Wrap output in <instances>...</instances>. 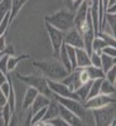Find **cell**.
<instances>
[{
  "instance_id": "cell-35",
  "label": "cell",
  "mask_w": 116,
  "mask_h": 126,
  "mask_svg": "<svg viewBox=\"0 0 116 126\" xmlns=\"http://www.w3.org/2000/svg\"><path fill=\"white\" fill-rule=\"evenodd\" d=\"M8 54H3L0 57V71L8 75Z\"/></svg>"
},
{
  "instance_id": "cell-28",
  "label": "cell",
  "mask_w": 116,
  "mask_h": 126,
  "mask_svg": "<svg viewBox=\"0 0 116 126\" xmlns=\"http://www.w3.org/2000/svg\"><path fill=\"white\" fill-rule=\"evenodd\" d=\"M12 116H13V112L10 111L9 105L5 103L4 106H3V109H1V117H3V120H4V126L10 125V120H12Z\"/></svg>"
},
{
  "instance_id": "cell-46",
  "label": "cell",
  "mask_w": 116,
  "mask_h": 126,
  "mask_svg": "<svg viewBox=\"0 0 116 126\" xmlns=\"http://www.w3.org/2000/svg\"><path fill=\"white\" fill-rule=\"evenodd\" d=\"M73 1H75V0H73Z\"/></svg>"
},
{
  "instance_id": "cell-2",
  "label": "cell",
  "mask_w": 116,
  "mask_h": 126,
  "mask_svg": "<svg viewBox=\"0 0 116 126\" xmlns=\"http://www.w3.org/2000/svg\"><path fill=\"white\" fill-rule=\"evenodd\" d=\"M73 18H75V14H73L72 10H66V9H61L58 12H54L53 14L46 15L44 20L46 23L50 24L52 27H54L62 32H67L73 27Z\"/></svg>"
},
{
  "instance_id": "cell-18",
  "label": "cell",
  "mask_w": 116,
  "mask_h": 126,
  "mask_svg": "<svg viewBox=\"0 0 116 126\" xmlns=\"http://www.w3.org/2000/svg\"><path fill=\"white\" fill-rule=\"evenodd\" d=\"M28 0H12V9H10V23L18 16L20 10L27 4Z\"/></svg>"
},
{
  "instance_id": "cell-33",
  "label": "cell",
  "mask_w": 116,
  "mask_h": 126,
  "mask_svg": "<svg viewBox=\"0 0 116 126\" xmlns=\"http://www.w3.org/2000/svg\"><path fill=\"white\" fill-rule=\"evenodd\" d=\"M43 125H52V126H68L67 122L63 120L61 116H56L53 119H50L46 122H43Z\"/></svg>"
},
{
  "instance_id": "cell-25",
  "label": "cell",
  "mask_w": 116,
  "mask_h": 126,
  "mask_svg": "<svg viewBox=\"0 0 116 126\" xmlns=\"http://www.w3.org/2000/svg\"><path fill=\"white\" fill-rule=\"evenodd\" d=\"M101 82H102V78H97V79H92L91 81V86H90V91H88V96L87 98H91L93 96L100 93V87H101ZM86 98V100H87ZM85 100V101H86Z\"/></svg>"
},
{
  "instance_id": "cell-29",
  "label": "cell",
  "mask_w": 116,
  "mask_h": 126,
  "mask_svg": "<svg viewBox=\"0 0 116 126\" xmlns=\"http://www.w3.org/2000/svg\"><path fill=\"white\" fill-rule=\"evenodd\" d=\"M107 44L105 43V42L100 38V37H95L93 38V40H92V46H91V49H92V52H97V53H101V49L103 48V47H106Z\"/></svg>"
},
{
  "instance_id": "cell-31",
  "label": "cell",
  "mask_w": 116,
  "mask_h": 126,
  "mask_svg": "<svg viewBox=\"0 0 116 126\" xmlns=\"http://www.w3.org/2000/svg\"><path fill=\"white\" fill-rule=\"evenodd\" d=\"M9 105V109L13 113H15V92H14V88L13 86L10 87V91H9V94H8V102Z\"/></svg>"
},
{
  "instance_id": "cell-38",
  "label": "cell",
  "mask_w": 116,
  "mask_h": 126,
  "mask_svg": "<svg viewBox=\"0 0 116 126\" xmlns=\"http://www.w3.org/2000/svg\"><path fill=\"white\" fill-rule=\"evenodd\" d=\"M4 53H5V54H8V56H14V54H15L14 46H13V44L6 46V47H5V49H4Z\"/></svg>"
},
{
  "instance_id": "cell-30",
  "label": "cell",
  "mask_w": 116,
  "mask_h": 126,
  "mask_svg": "<svg viewBox=\"0 0 116 126\" xmlns=\"http://www.w3.org/2000/svg\"><path fill=\"white\" fill-rule=\"evenodd\" d=\"M67 54H68L69 63H71V71H73L75 68H77V63H76V48H73L71 46H67Z\"/></svg>"
},
{
  "instance_id": "cell-3",
  "label": "cell",
  "mask_w": 116,
  "mask_h": 126,
  "mask_svg": "<svg viewBox=\"0 0 116 126\" xmlns=\"http://www.w3.org/2000/svg\"><path fill=\"white\" fill-rule=\"evenodd\" d=\"M17 77L19 78V81H22L23 83H25V85L35 88L39 93L44 94V96H47L49 98H53V93H52L50 88L48 87V83H47V78L46 77L35 76V75L23 76V75H20V73H17Z\"/></svg>"
},
{
  "instance_id": "cell-24",
  "label": "cell",
  "mask_w": 116,
  "mask_h": 126,
  "mask_svg": "<svg viewBox=\"0 0 116 126\" xmlns=\"http://www.w3.org/2000/svg\"><path fill=\"white\" fill-rule=\"evenodd\" d=\"M115 85L111 82H109L107 79L102 78V82H101V87H100V93H103V94H115Z\"/></svg>"
},
{
  "instance_id": "cell-8",
  "label": "cell",
  "mask_w": 116,
  "mask_h": 126,
  "mask_svg": "<svg viewBox=\"0 0 116 126\" xmlns=\"http://www.w3.org/2000/svg\"><path fill=\"white\" fill-rule=\"evenodd\" d=\"M47 83H48V87L50 88L52 93L53 94H57V96H62V97H69V98H75V100H78V96L76 94V92H73L68 88V86H66L63 82L61 81H52V79H47ZM82 102V101H81Z\"/></svg>"
},
{
  "instance_id": "cell-5",
  "label": "cell",
  "mask_w": 116,
  "mask_h": 126,
  "mask_svg": "<svg viewBox=\"0 0 116 126\" xmlns=\"http://www.w3.org/2000/svg\"><path fill=\"white\" fill-rule=\"evenodd\" d=\"M53 97L56 98V101L58 103H61L62 106H65L66 109H68L69 111H72L73 113H76L77 116L82 120H85L86 117V112L87 110L83 106V102L75 100V98H69V97H62V96H57V94H53Z\"/></svg>"
},
{
  "instance_id": "cell-6",
  "label": "cell",
  "mask_w": 116,
  "mask_h": 126,
  "mask_svg": "<svg viewBox=\"0 0 116 126\" xmlns=\"http://www.w3.org/2000/svg\"><path fill=\"white\" fill-rule=\"evenodd\" d=\"M109 103H115V94H103L99 93L96 96H93L91 98H87L86 101H83V106L86 110H93V109H100Z\"/></svg>"
},
{
  "instance_id": "cell-14",
  "label": "cell",
  "mask_w": 116,
  "mask_h": 126,
  "mask_svg": "<svg viewBox=\"0 0 116 126\" xmlns=\"http://www.w3.org/2000/svg\"><path fill=\"white\" fill-rule=\"evenodd\" d=\"M76 63H77V67L80 68L87 67L91 64L90 54L87 53L85 48H76Z\"/></svg>"
},
{
  "instance_id": "cell-44",
  "label": "cell",
  "mask_w": 116,
  "mask_h": 126,
  "mask_svg": "<svg viewBox=\"0 0 116 126\" xmlns=\"http://www.w3.org/2000/svg\"><path fill=\"white\" fill-rule=\"evenodd\" d=\"M1 109H3V107H0V112H1Z\"/></svg>"
},
{
  "instance_id": "cell-41",
  "label": "cell",
  "mask_w": 116,
  "mask_h": 126,
  "mask_svg": "<svg viewBox=\"0 0 116 126\" xmlns=\"http://www.w3.org/2000/svg\"><path fill=\"white\" fill-rule=\"evenodd\" d=\"M8 75H5V73H3L1 71H0V85H1V83H4V82H6L8 81Z\"/></svg>"
},
{
  "instance_id": "cell-27",
  "label": "cell",
  "mask_w": 116,
  "mask_h": 126,
  "mask_svg": "<svg viewBox=\"0 0 116 126\" xmlns=\"http://www.w3.org/2000/svg\"><path fill=\"white\" fill-rule=\"evenodd\" d=\"M12 9V0H1L0 1V20H1Z\"/></svg>"
},
{
  "instance_id": "cell-47",
  "label": "cell",
  "mask_w": 116,
  "mask_h": 126,
  "mask_svg": "<svg viewBox=\"0 0 116 126\" xmlns=\"http://www.w3.org/2000/svg\"><path fill=\"white\" fill-rule=\"evenodd\" d=\"M0 1H1V0H0Z\"/></svg>"
},
{
  "instance_id": "cell-40",
  "label": "cell",
  "mask_w": 116,
  "mask_h": 126,
  "mask_svg": "<svg viewBox=\"0 0 116 126\" xmlns=\"http://www.w3.org/2000/svg\"><path fill=\"white\" fill-rule=\"evenodd\" d=\"M105 13H109V14H116V5L109 6L105 9Z\"/></svg>"
},
{
  "instance_id": "cell-32",
  "label": "cell",
  "mask_w": 116,
  "mask_h": 126,
  "mask_svg": "<svg viewBox=\"0 0 116 126\" xmlns=\"http://www.w3.org/2000/svg\"><path fill=\"white\" fill-rule=\"evenodd\" d=\"M9 25H10V13H8L1 20H0V35L6 33Z\"/></svg>"
},
{
  "instance_id": "cell-19",
  "label": "cell",
  "mask_w": 116,
  "mask_h": 126,
  "mask_svg": "<svg viewBox=\"0 0 116 126\" xmlns=\"http://www.w3.org/2000/svg\"><path fill=\"white\" fill-rule=\"evenodd\" d=\"M29 58V54H19V56H9L8 57V72L14 71L22 61Z\"/></svg>"
},
{
  "instance_id": "cell-17",
  "label": "cell",
  "mask_w": 116,
  "mask_h": 126,
  "mask_svg": "<svg viewBox=\"0 0 116 126\" xmlns=\"http://www.w3.org/2000/svg\"><path fill=\"white\" fill-rule=\"evenodd\" d=\"M85 72L87 73V76L90 79H97V78H103L105 77V72L102 71L101 67H95L92 64L87 66V67H83Z\"/></svg>"
},
{
  "instance_id": "cell-12",
  "label": "cell",
  "mask_w": 116,
  "mask_h": 126,
  "mask_svg": "<svg viewBox=\"0 0 116 126\" xmlns=\"http://www.w3.org/2000/svg\"><path fill=\"white\" fill-rule=\"evenodd\" d=\"M61 82H63L66 86H68V88L71 91L75 92L81 85H82V82L80 79V68H75L73 71H71L68 75L65 77V78H62Z\"/></svg>"
},
{
  "instance_id": "cell-45",
  "label": "cell",
  "mask_w": 116,
  "mask_h": 126,
  "mask_svg": "<svg viewBox=\"0 0 116 126\" xmlns=\"http://www.w3.org/2000/svg\"><path fill=\"white\" fill-rule=\"evenodd\" d=\"M0 116H1V112H0Z\"/></svg>"
},
{
  "instance_id": "cell-16",
  "label": "cell",
  "mask_w": 116,
  "mask_h": 126,
  "mask_svg": "<svg viewBox=\"0 0 116 126\" xmlns=\"http://www.w3.org/2000/svg\"><path fill=\"white\" fill-rule=\"evenodd\" d=\"M38 93H39V92H38L35 88L30 87V86L27 88L25 94H24V98H23V103H22V110H23V111H27L28 109H30L32 103H33V101H34V98L37 97Z\"/></svg>"
},
{
  "instance_id": "cell-1",
  "label": "cell",
  "mask_w": 116,
  "mask_h": 126,
  "mask_svg": "<svg viewBox=\"0 0 116 126\" xmlns=\"http://www.w3.org/2000/svg\"><path fill=\"white\" fill-rule=\"evenodd\" d=\"M33 66L43 73V77L52 81H61L69 73V71L62 64L57 57L43 61H34Z\"/></svg>"
},
{
  "instance_id": "cell-20",
  "label": "cell",
  "mask_w": 116,
  "mask_h": 126,
  "mask_svg": "<svg viewBox=\"0 0 116 126\" xmlns=\"http://www.w3.org/2000/svg\"><path fill=\"white\" fill-rule=\"evenodd\" d=\"M57 58L61 61L62 64L71 72V63H69V58H68V54H67V46L65 43L61 46V49H59V53H58Z\"/></svg>"
},
{
  "instance_id": "cell-43",
  "label": "cell",
  "mask_w": 116,
  "mask_h": 126,
  "mask_svg": "<svg viewBox=\"0 0 116 126\" xmlns=\"http://www.w3.org/2000/svg\"><path fill=\"white\" fill-rule=\"evenodd\" d=\"M3 54H4V53H1V52H0V57H1V56H3Z\"/></svg>"
},
{
  "instance_id": "cell-10",
  "label": "cell",
  "mask_w": 116,
  "mask_h": 126,
  "mask_svg": "<svg viewBox=\"0 0 116 126\" xmlns=\"http://www.w3.org/2000/svg\"><path fill=\"white\" fill-rule=\"evenodd\" d=\"M63 42H65V44L71 46L73 48H85L82 34L76 28H72V29L67 30V34H65V39H63Z\"/></svg>"
},
{
  "instance_id": "cell-23",
  "label": "cell",
  "mask_w": 116,
  "mask_h": 126,
  "mask_svg": "<svg viewBox=\"0 0 116 126\" xmlns=\"http://www.w3.org/2000/svg\"><path fill=\"white\" fill-rule=\"evenodd\" d=\"M103 22H105V28L109 27L111 30V34L115 37V25H116V14H109V13H105L103 16Z\"/></svg>"
},
{
  "instance_id": "cell-11",
  "label": "cell",
  "mask_w": 116,
  "mask_h": 126,
  "mask_svg": "<svg viewBox=\"0 0 116 126\" xmlns=\"http://www.w3.org/2000/svg\"><path fill=\"white\" fill-rule=\"evenodd\" d=\"M59 116L67 122L68 126H82L83 125L82 119H80L76 113H73L72 111H69L65 106H62L61 103H59Z\"/></svg>"
},
{
  "instance_id": "cell-37",
  "label": "cell",
  "mask_w": 116,
  "mask_h": 126,
  "mask_svg": "<svg viewBox=\"0 0 116 126\" xmlns=\"http://www.w3.org/2000/svg\"><path fill=\"white\" fill-rule=\"evenodd\" d=\"M6 34H8V32L0 35V52H1V53H4V49H5V47H6V42H5ZM4 54H5V53H4Z\"/></svg>"
},
{
  "instance_id": "cell-36",
  "label": "cell",
  "mask_w": 116,
  "mask_h": 126,
  "mask_svg": "<svg viewBox=\"0 0 116 126\" xmlns=\"http://www.w3.org/2000/svg\"><path fill=\"white\" fill-rule=\"evenodd\" d=\"M101 53H103V54H107V56H110V57H116V49H115V47H111V46H106V47H103L102 49H101Z\"/></svg>"
},
{
  "instance_id": "cell-26",
  "label": "cell",
  "mask_w": 116,
  "mask_h": 126,
  "mask_svg": "<svg viewBox=\"0 0 116 126\" xmlns=\"http://www.w3.org/2000/svg\"><path fill=\"white\" fill-rule=\"evenodd\" d=\"M96 35L97 37H100L105 43H106L107 46H111V47H116V42H115V37L114 35H111V34H109V33H106V32H97L96 33Z\"/></svg>"
},
{
  "instance_id": "cell-13",
  "label": "cell",
  "mask_w": 116,
  "mask_h": 126,
  "mask_svg": "<svg viewBox=\"0 0 116 126\" xmlns=\"http://www.w3.org/2000/svg\"><path fill=\"white\" fill-rule=\"evenodd\" d=\"M56 116H59V103L56 101V98L53 97V100L50 98V102L49 105L47 106V110H46V113H44V116L43 119H42V121L38 124V125H43V122L50 120V119H53Z\"/></svg>"
},
{
  "instance_id": "cell-15",
  "label": "cell",
  "mask_w": 116,
  "mask_h": 126,
  "mask_svg": "<svg viewBox=\"0 0 116 126\" xmlns=\"http://www.w3.org/2000/svg\"><path fill=\"white\" fill-rule=\"evenodd\" d=\"M49 102H50V98H49V97L44 96V94H42V93H38L37 97H35L34 101H33V103H32V106H30V112H32V115H33L34 112H37L38 110L48 106Z\"/></svg>"
},
{
  "instance_id": "cell-7",
  "label": "cell",
  "mask_w": 116,
  "mask_h": 126,
  "mask_svg": "<svg viewBox=\"0 0 116 126\" xmlns=\"http://www.w3.org/2000/svg\"><path fill=\"white\" fill-rule=\"evenodd\" d=\"M46 28H47L48 37L50 39L52 48H53V54H54V57H58L61 46L65 43V42H63V39H65V32H62V30H59V29H57L54 27H52L48 23H46Z\"/></svg>"
},
{
  "instance_id": "cell-39",
  "label": "cell",
  "mask_w": 116,
  "mask_h": 126,
  "mask_svg": "<svg viewBox=\"0 0 116 126\" xmlns=\"http://www.w3.org/2000/svg\"><path fill=\"white\" fill-rule=\"evenodd\" d=\"M8 102V98H6V96H5V94L1 92V91H0V107H3L4 106V105Z\"/></svg>"
},
{
  "instance_id": "cell-9",
  "label": "cell",
  "mask_w": 116,
  "mask_h": 126,
  "mask_svg": "<svg viewBox=\"0 0 116 126\" xmlns=\"http://www.w3.org/2000/svg\"><path fill=\"white\" fill-rule=\"evenodd\" d=\"M88 12H90V0L82 1L78 5V8L76 9V14H75V18H73V27H75L80 33L82 32V28H83V24L86 22Z\"/></svg>"
},
{
  "instance_id": "cell-21",
  "label": "cell",
  "mask_w": 116,
  "mask_h": 126,
  "mask_svg": "<svg viewBox=\"0 0 116 126\" xmlns=\"http://www.w3.org/2000/svg\"><path fill=\"white\" fill-rule=\"evenodd\" d=\"M100 57H101V68L103 72L109 71L111 67H114L116 64V59L114 57H110V56L103 54V53H100Z\"/></svg>"
},
{
  "instance_id": "cell-34",
  "label": "cell",
  "mask_w": 116,
  "mask_h": 126,
  "mask_svg": "<svg viewBox=\"0 0 116 126\" xmlns=\"http://www.w3.org/2000/svg\"><path fill=\"white\" fill-rule=\"evenodd\" d=\"M103 78L107 79L109 82H111V83H114V85H115V81H116V64H115L114 67H111L109 71L105 72V77H103Z\"/></svg>"
},
{
  "instance_id": "cell-22",
  "label": "cell",
  "mask_w": 116,
  "mask_h": 126,
  "mask_svg": "<svg viewBox=\"0 0 116 126\" xmlns=\"http://www.w3.org/2000/svg\"><path fill=\"white\" fill-rule=\"evenodd\" d=\"M92 81V79H91ZM91 81H88V82H85V83H82V85L75 91L76 92V94L78 96V98L83 102L86 98H87V96H88V91H90V86H91Z\"/></svg>"
},
{
  "instance_id": "cell-4",
  "label": "cell",
  "mask_w": 116,
  "mask_h": 126,
  "mask_svg": "<svg viewBox=\"0 0 116 126\" xmlns=\"http://www.w3.org/2000/svg\"><path fill=\"white\" fill-rule=\"evenodd\" d=\"M95 124L97 126H112L115 125V103H109L103 107L93 109Z\"/></svg>"
},
{
  "instance_id": "cell-42",
  "label": "cell",
  "mask_w": 116,
  "mask_h": 126,
  "mask_svg": "<svg viewBox=\"0 0 116 126\" xmlns=\"http://www.w3.org/2000/svg\"><path fill=\"white\" fill-rule=\"evenodd\" d=\"M112 5H116V0H107V5H106V8L112 6Z\"/></svg>"
}]
</instances>
